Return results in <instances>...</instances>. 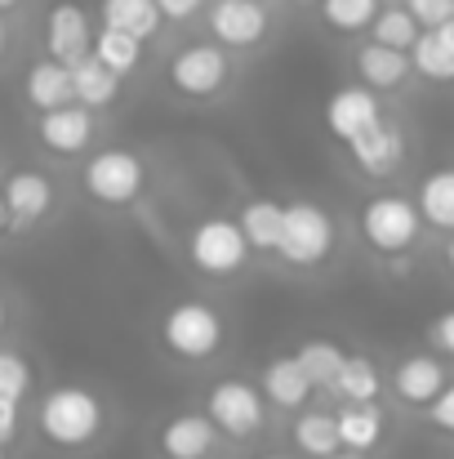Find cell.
<instances>
[{"mask_svg": "<svg viewBox=\"0 0 454 459\" xmlns=\"http://www.w3.org/2000/svg\"><path fill=\"white\" fill-rule=\"evenodd\" d=\"M107 429V406L99 393L81 384H58L36 402V433L54 451H85L103 437Z\"/></svg>", "mask_w": 454, "mask_h": 459, "instance_id": "1", "label": "cell"}, {"mask_svg": "<svg viewBox=\"0 0 454 459\" xmlns=\"http://www.w3.org/2000/svg\"><path fill=\"white\" fill-rule=\"evenodd\" d=\"M356 237L365 241V250H374L379 259H401L424 241V214L415 205V196L401 192H374L361 214H356Z\"/></svg>", "mask_w": 454, "mask_h": 459, "instance_id": "2", "label": "cell"}, {"mask_svg": "<svg viewBox=\"0 0 454 459\" xmlns=\"http://www.w3.org/2000/svg\"><path fill=\"white\" fill-rule=\"evenodd\" d=\"M223 339H227V325H223L218 307L205 299H178L160 316V343L169 348V357H178L187 366L218 357Z\"/></svg>", "mask_w": 454, "mask_h": 459, "instance_id": "3", "label": "cell"}, {"mask_svg": "<svg viewBox=\"0 0 454 459\" xmlns=\"http://www.w3.org/2000/svg\"><path fill=\"white\" fill-rule=\"evenodd\" d=\"M334 241H338V228L325 205L286 201V219H281V237H277V259L286 268H303V273L321 268L334 255Z\"/></svg>", "mask_w": 454, "mask_h": 459, "instance_id": "4", "label": "cell"}, {"mask_svg": "<svg viewBox=\"0 0 454 459\" xmlns=\"http://www.w3.org/2000/svg\"><path fill=\"white\" fill-rule=\"evenodd\" d=\"M165 81L183 99H218L232 85V49L218 45L214 36L192 40L165 63Z\"/></svg>", "mask_w": 454, "mask_h": 459, "instance_id": "5", "label": "cell"}, {"mask_svg": "<svg viewBox=\"0 0 454 459\" xmlns=\"http://www.w3.org/2000/svg\"><path fill=\"white\" fill-rule=\"evenodd\" d=\"M250 255L254 250H250L241 223L227 219V214H210V219L192 223V232H187V259L205 277H218V281L236 277V273H245Z\"/></svg>", "mask_w": 454, "mask_h": 459, "instance_id": "6", "label": "cell"}, {"mask_svg": "<svg viewBox=\"0 0 454 459\" xmlns=\"http://www.w3.org/2000/svg\"><path fill=\"white\" fill-rule=\"evenodd\" d=\"M148 183V160L130 148H99L81 165V187L99 205H130Z\"/></svg>", "mask_w": 454, "mask_h": 459, "instance_id": "7", "label": "cell"}, {"mask_svg": "<svg viewBox=\"0 0 454 459\" xmlns=\"http://www.w3.org/2000/svg\"><path fill=\"white\" fill-rule=\"evenodd\" d=\"M205 415L218 429V437L232 442H250L254 433H263L268 424V397L263 388H254L250 379H218L205 393Z\"/></svg>", "mask_w": 454, "mask_h": 459, "instance_id": "8", "label": "cell"}, {"mask_svg": "<svg viewBox=\"0 0 454 459\" xmlns=\"http://www.w3.org/2000/svg\"><path fill=\"white\" fill-rule=\"evenodd\" d=\"M205 27L218 45L227 49H259L272 31V13L263 0H210L205 4Z\"/></svg>", "mask_w": 454, "mask_h": 459, "instance_id": "9", "label": "cell"}, {"mask_svg": "<svg viewBox=\"0 0 454 459\" xmlns=\"http://www.w3.org/2000/svg\"><path fill=\"white\" fill-rule=\"evenodd\" d=\"M0 201L9 210V232H31L36 223H45L54 214V178L45 169H13L0 183Z\"/></svg>", "mask_w": 454, "mask_h": 459, "instance_id": "10", "label": "cell"}, {"mask_svg": "<svg viewBox=\"0 0 454 459\" xmlns=\"http://www.w3.org/2000/svg\"><path fill=\"white\" fill-rule=\"evenodd\" d=\"M99 126H94V108L85 103H63L49 112H36V143L49 156H81L94 143Z\"/></svg>", "mask_w": 454, "mask_h": 459, "instance_id": "11", "label": "cell"}, {"mask_svg": "<svg viewBox=\"0 0 454 459\" xmlns=\"http://www.w3.org/2000/svg\"><path fill=\"white\" fill-rule=\"evenodd\" d=\"M347 148V160L361 169V174H370V178H388V174H397L401 165H406V152H410V143H406V130L397 126V121H388V117H379L370 130H361L352 143H343Z\"/></svg>", "mask_w": 454, "mask_h": 459, "instance_id": "12", "label": "cell"}, {"mask_svg": "<svg viewBox=\"0 0 454 459\" xmlns=\"http://www.w3.org/2000/svg\"><path fill=\"white\" fill-rule=\"evenodd\" d=\"M383 117V103H379V94L370 90V85H338L330 99H325V108H321V121H325V130H330V139L334 143H352L361 130H370L374 121Z\"/></svg>", "mask_w": 454, "mask_h": 459, "instance_id": "13", "label": "cell"}, {"mask_svg": "<svg viewBox=\"0 0 454 459\" xmlns=\"http://www.w3.org/2000/svg\"><path fill=\"white\" fill-rule=\"evenodd\" d=\"M90 49H94V18H90V9L76 4V0L49 4V13H45V54L72 67Z\"/></svg>", "mask_w": 454, "mask_h": 459, "instance_id": "14", "label": "cell"}, {"mask_svg": "<svg viewBox=\"0 0 454 459\" xmlns=\"http://www.w3.org/2000/svg\"><path fill=\"white\" fill-rule=\"evenodd\" d=\"M446 384H450V370H446V361L433 357V352H410V357H401V361L392 366V375H388L392 397H397L401 406H410V411H424Z\"/></svg>", "mask_w": 454, "mask_h": 459, "instance_id": "15", "label": "cell"}, {"mask_svg": "<svg viewBox=\"0 0 454 459\" xmlns=\"http://www.w3.org/2000/svg\"><path fill=\"white\" fill-rule=\"evenodd\" d=\"M352 67H356L361 85H370L374 94H392V90H401L415 76L410 49H392V45H379V40H365L352 54Z\"/></svg>", "mask_w": 454, "mask_h": 459, "instance_id": "16", "label": "cell"}, {"mask_svg": "<svg viewBox=\"0 0 454 459\" xmlns=\"http://www.w3.org/2000/svg\"><path fill=\"white\" fill-rule=\"evenodd\" d=\"M218 451V429L210 424L205 411H183L165 420L160 429V455L165 459H210Z\"/></svg>", "mask_w": 454, "mask_h": 459, "instance_id": "17", "label": "cell"}, {"mask_svg": "<svg viewBox=\"0 0 454 459\" xmlns=\"http://www.w3.org/2000/svg\"><path fill=\"white\" fill-rule=\"evenodd\" d=\"M263 384V397L277 406V411H303L307 406V397L316 393V384H312V375L303 370V361L295 352H286V357H272L268 366H263V375H259Z\"/></svg>", "mask_w": 454, "mask_h": 459, "instance_id": "18", "label": "cell"}, {"mask_svg": "<svg viewBox=\"0 0 454 459\" xmlns=\"http://www.w3.org/2000/svg\"><path fill=\"white\" fill-rule=\"evenodd\" d=\"M22 99L31 112H49V108H63V103H76V90H72V67L58 63V58H36L22 76Z\"/></svg>", "mask_w": 454, "mask_h": 459, "instance_id": "19", "label": "cell"}, {"mask_svg": "<svg viewBox=\"0 0 454 459\" xmlns=\"http://www.w3.org/2000/svg\"><path fill=\"white\" fill-rule=\"evenodd\" d=\"M334 420H338V442L347 451H365L370 455L388 437V411L379 402H343L334 411Z\"/></svg>", "mask_w": 454, "mask_h": 459, "instance_id": "20", "label": "cell"}, {"mask_svg": "<svg viewBox=\"0 0 454 459\" xmlns=\"http://www.w3.org/2000/svg\"><path fill=\"white\" fill-rule=\"evenodd\" d=\"M72 90H76V103L103 112V108H112V103L121 99V76H116L112 67H103V63L94 58V49H90L85 58L72 63Z\"/></svg>", "mask_w": 454, "mask_h": 459, "instance_id": "21", "label": "cell"}, {"mask_svg": "<svg viewBox=\"0 0 454 459\" xmlns=\"http://www.w3.org/2000/svg\"><path fill=\"white\" fill-rule=\"evenodd\" d=\"M415 205L424 214V228H437V232H454V165H441L433 174H424L419 192H415Z\"/></svg>", "mask_w": 454, "mask_h": 459, "instance_id": "22", "label": "cell"}, {"mask_svg": "<svg viewBox=\"0 0 454 459\" xmlns=\"http://www.w3.org/2000/svg\"><path fill=\"white\" fill-rule=\"evenodd\" d=\"M281 219H286V201H272V196H254L241 205V232L250 241L254 255H277V237H281Z\"/></svg>", "mask_w": 454, "mask_h": 459, "instance_id": "23", "label": "cell"}, {"mask_svg": "<svg viewBox=\"0 0 454 459\" xmlns=\"http://www.w3.org/2000/svg\"><path fill=\"white\" fill-rule=\"evenodd\" d=\"M290 442H295V451L303 459H321L330 455V451H338L343 442H338V420H334V411H295V429H290Z\"/></svg>", "mask_w": 454, "mask_h": 459, "instance_id": "24", "label": "cell"}, {"mask_svg": "<svg viewBox=\"0 0 454 459\" xmlns=\"http://www.w3.org/2000/svg\"><path fill=\"white\" fill-rule=\"evenodd\" d=\"M143 45H148L143 36L121 31V27H99V31H94V58H99L103 67H112L121 81L143 67Z\"/></svg>", "mask_w": 454, "mask_h": 459, "instance_id": "25", "label": "cell"}, {"mask_svg": "<svg viewBox=\"0 0 454 459\" xmlns=\"http://www.w3.org/2000/svg\"><path fill=\"white\" fill-rule=\"evenodd\" d=\"M99 18H103V27H121L143 40H151L165 27V13L156 0H99Z\"/></svg>", "mask_w": 454, "mask_h": 459, "instance_id": "26", "label": "cell"}, {"mask_svg": "<svg viewBox=\"0 0 454 459\" xmlns=\"http://www.w3.org/2000/svg\"><path fill=\"white\" fill-rule=\"evenodd\" d=\"M383 370L374 366V357H365V352H347L343 357V370H338V379H334V393L343 397V402H379L383 397Z\"/></svg>", "mask_w": 454, "mask_h": 459, "instance_id": "27", "label": "cell"}, {"mask_svg": "<svg viewBox=\"0 0 454 459\" xmlns=\"http://www.w3.org/2000/svg\"><path fill=\"white\" fill-rule=\"evenodd\" d=\"M410 63H415V76H424L433 85H454V49L433 27H424L419 40L410 45Z\"/></svg>", "mask_w": 454, "mask_h": 459, "instance_id": "28", "label": "cell"}, {"mask_svg": "<svg viewBox=\"0 0 454 459\" xmlns=\"http://www.w3.org/2000/svg\"><path fill=\"white\" fill-rule=\"evenodd\" d=\"M295 357L303 361V370L312 375V384L316 388H325V393H334V379H338V370H343V348L334 343V339H303L299 348H295Z\"/></svg>", "mask_w": 454, "mask_h": 459, "instance_id": "29", "label": "cell"}, {"mask_svg": "<svg viewBox=\"0 0 454 459\" xmlns=\"http://www.w3.org/2000/svg\"><path fill=\"white\" fill-rule=\"evenodd\" d=\"M379 9H383V0H321V22L338 36H361V31H370Z\"/></svg>", "mask_w": 454, "mask_h": 459, "instance_id": "30", "label": "cell"}, {"mask_svg": "<svg viewBox=\"0 0 454 459\" xmlns=\"http://www.w3.org/2000/svg\"><path fill=\"white\" fill-rule=\"evenodd\" d=\"M419 18L406 9V4H383L379 13H374V22H370V40H379V45H392V49H410L415 40H419Z\"/></svg>", "mask_w": 454, "mask_h": 459, "instance_id": "31", "label": "cell"}, {"mask_svg": "<svg viewBox=\"0 0 454 459\" xmlns=\"http://www.w3.org/2000/svg\"><path fill=\"white\" fill-rule=\"evenodd\" d=\"M31 366H27V357L22 352H13V348H0V397H13V402H22L27 393H31Z\"/></svg>", "mask_w": 454, "mask_h": 459, "instance_id": "32", "label": "cell"}, {"mask_svg": "<svg viewBox=\"0 0 454 459\" xmlns=\"http://www.w3.org/2000/svg\"><path fill=\"white\" fill-rule=\"evenodd\" d=\"M424 420H428V429L433 433H441V437H454V379L424 406Z\"/></svg>", "mask_w": 454, "mask_h": 459, "instance_id": "33", "label": "cell"}, {"mask_svg": "<svg viewBox=\"0 0 454 459\" xmlns=\"http://www.w3.org/2000/svg\"><path fill=\"white\" fill-rule=\"evenodd\" d=\"M406 9L419 18V27H441L454 18V0H406Z\"/></svg>", "mask_w": 454, "mask_h": 459, "instance_id": "34", "label": "cell"}, {"mask_svg": "<svg viewBox=\"0 0 454 459\" xmlns=\"http://www.w3.org/2000/svg\"><path fill=\"white\" fill-rule=\"evenodd\" d=\"M428 343H433L441 357H454V307H446V312L428 325Z\"/></svg>", "mask_w": 454, "mask_h": 459, "instance_id": "35", "label": "cell"}, {"mask_svg": "<svg viewBox=\"0 0 454 459\" xmlns=\"http://www.w3.org/2000/svg\"><path fill=\"white\" fill-rule=\"evenodd\" d=\"M156 4H160L165 22H192V18H201V13H205V4H210V0H156Z\"/></svg>", "mask_w": 454, "mask_h": 459, "instance_id": "36", "label": "cell"}, {"mask_svg": "<svg viewBox=\"0 0 454 459\" xmlns=\"http://www.w3.org/2000/svg\"><path fill=\"white\" fill-rule=\"evenodd\" d=\"M18 406H22V402H13V397H0V446H9V442L18 437V424H22Z\"/></svg>", "mask_w": 454, "mask_h": 459, "instance_id": "37", "label": "cell"}, {"mask_svg": "<svg viewBox=\"0 0 454 459\" xmlns=\"http://www.w3.org/2000/svg\"><path fill=\"white\" fill-rule=\"evenodd\" d=\"M321 459H370L365 451H347V446H338V451H330V455H321Z\"/></svg>", "mask_w": 454, "mask_h": 459, "instance_id": "38", "label": "cell"}, {"mask_svg": "<svg viewBox=\"0 0 454 459\" xmlns=\"http://www.w3.org/2000/svg\"><path fill=\"white\" fill-rule=\"evenodd\" d=\"M433 31H437V36H441V40L454 49V18H446V22H441V27H433Z\"/></svg>", "mask_w": 454, "mask_h": 459, "instance_id": "39", "label": "cell"}, {"mask_svg": "<svg viewBox=\"0 0 454 459\" xmlns=\"http://www.w3.org/2000/svg\"><path fill=\"white\" fill-rule=\"evenodd\" d=\"M4 49H9V27H4V13H0V58H4Z\"/></svg>", "mask_w": 454, "mask_h": 459, "instance_id": "40", "label": "cell"}, {"mask_svg": "<svg viewBox=\"0 0 454 459\" xmlns=\"http://www.w3.org/2000/svg\"><path fill=\"white\" fill-rule=\"evenodd\" d=\"M446 268H450V277H454V232H450V241H446Z\"/></svg>", "mask_w": 454, "mask_h": 459, "instance_id": "41", "label": "cell"}, {"mask_svg": "<svg viewBox=\"0 0 454 459\" xmlns=\"http://www.w3.org/2000/svg\"><path fill=\"white\" fill-rule=\"evenodd\" d=\"M9 232V210H4V201H0V237Z\"/></svg>", "mask_w": 454, "mask_h": 459, "instance_id": "42", "label": "cell"}, {"mask_svg": "<svg viewBox=\"0 0 454 459\" xmlns=\"http://www.w3.org/2000/svg\"><path fill=\"white\" fill-rule=\"evenodd\" d=\"M22 0H0V13H9V9H18Z\"/></svg>", "mask_w": 454, "mask_h": 459, "instance_id": "43", "label": "cell"}, {"mask_svg": "<svg viewBox=\"0 0 454 459\" xmlns=\"http://www.w3.org/2000/svg\"><path fill=\"white\" fill-rule=\"evenodd\" d=\"M259 459H295V455H281V451H268V455H259Z\"/></svg>", "mask_w": 454, "mask_h": 459, "instance_id": "44", "label": "cell"}, {"mask_svg": "<svg viewBox=\"0 0 454 459\" xmlns=\"http://www.w3.org/2000/svg\"><path fill=\"white\" fill-rule=\"evenodd\" d=\"M4 316H9V307H4V299H0V330H4Z\"/></svg>", "mask_w": 454, "mask_h": 459, "instance_id": "45", "label": "cell"}, {"mask_svg": "<svg viewBox=\"0 0 454 459\" xmlns=\"http://www.w3.org/2000/svg\"><path fill=\"white\" fill-rule=\"evenodd\" d=\"M0 459H4V446H0Z\"/></svg>", "mask_w": 454, "mask_h": 459, "instance_id": "46", "label": "cell"}]
</instances>
